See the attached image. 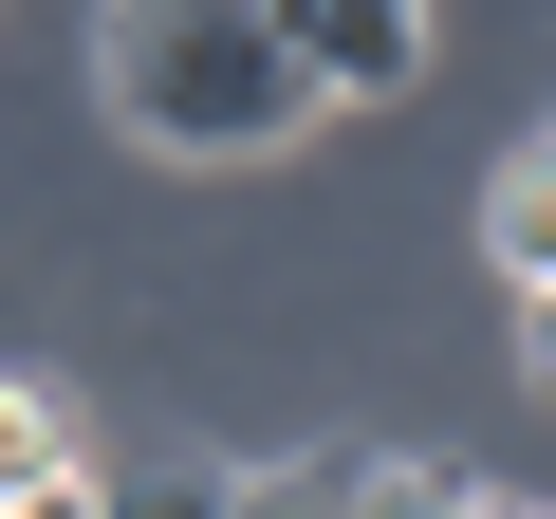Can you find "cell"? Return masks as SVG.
<instances>
[{
    "label": "cell",
    "instance_id": "6da1fadb",
    "mask_svg": "<svg viewBox=\"0 0 556 519\" xmlns=\"http://www.w3.org/2000/svg\"><path fill=\"white\" fill-rule=\"evenodd\" d=\"M93 93L167 167H260V149H298L334 112L260 0H93Z\"/></svg>",
    "mask_w": 556,
    "mask_h": 519
},
{
    "label": "cell",
    "instance_id": "7a4b0ae2",
    "mask_svg": "<svg viewBox=\"0 0 556 519\" xmlns=\"http://www.w3.org/2000/svg\"><path fill=\"white\" fill-rule=\"evenodd\" d=\"M260 20L298 38V75H316L334 112H371V93L427 75V0H260Z\"/></svg>",
    "mask_w": 556,
    "mask_h": 519
},
{
    "label": "cell",
    "instance_id": "3957f363",
    "mask_svg": "<svg viewBox=\"0 0 556 519\" xmlns=\"http://www.w3.org/2000/svg\"><path fill=\"white\" fill-rule=\"evenodd\" d=\"M482 260L519 298H556V130H519L501 167H482Z\"/></svg>",
    "mask_w": 556,
    "mask_h": 519
},
{
    "label": "cell",
    "instance_id": "277c9868",
    "mask_svg": "<svg viewBox=\"0 0 556 519\" xmlns=\"http://www.w3.org/2000/svg\"><path fill=\"white\" fill-rule=\"evenodd\" d=\"M56 482H93V464H75V408L0 371V501H56Z\"/></svg>",
    "mask_w": 556,
    "mask_h": 519
},
{
    "label": "cell",
    "instance_id": "5b68a950",
    "mask_svg": "<svg viewBox=\"0 0 556 519\" xmlns=\"http://www.w3.org/2000/svg\"><path fill=\"white\" fill-rule=\"evenodd\" d=\"M93 519H241V464H112Z\"/></svg>",
    "mask_w": 556,
    "mask_h": 519
},
{
    "label": "cell",
    "instance_id": "8992f818",
    "mask_svg": "<svg viewBox=\"0 0 556 519\" xmlns=\"http://www.w3.org/2000/svg\"><path fill=\"white\" fill-rule=\"evenodd\" d=\"M353 519H519V501H464L445 464H353Z\"/></svg>",
    "mask_w": 556,
    "mask_h": 519
},
{
    "label": "cell",
    "instance_id": "52a82bcc",
    "mask_svg": "<svg viewBox=\"0 0 556 519\" xmlns=\"http://www.w3.org/2000/svg\"><path fill=\"white\" fill-rule=\"evenodd\" d=\"M241 519H353V464H298V482H241Z\"/></svg>",
    "mask_w": 556,
    "mask_h": 519
},
{
    "label": "cell",
    "instance_id": "ba28073f",
    "mask_svg": "<svg viewBox=\"0 0 556 519\" xmlns=\"http://www.w3.org/2000/svg\"><path fill=\"white\" fill-rule=\"evenodd\" d=\"M519 371H538V408H556V298H519Z\"/></svg>",
    "mask_w": 556,
    "mask_h": 519
},
{
    "label": "cell",
    "instance_id": "9c48e42d",
    "mask_svg": "<svg viewBox=\"0 0 556 519\" xmlns=\"http://www.w3.org/2000/svg\"><path fill=\"white\" fill-rule=\"evenodd\" d=\"M0 519H93V482H56V501H0Z\"/></svg>",
    "mask_w": 556,
    "mask_h": 519
},
{
    "label": "cell",
    "instance_id": "30bf717a",
    "mask_svg": "<svg viewBox=\"0 0 556 519\" xmlns=\"http://www.w3.org/2000/svg\"><path fill=\"white\" fill-rule=\"evenodd\" d=\"M519 519H538V501H519Z\"/></svg>",
    "mask_w": 556,
    "mask_h": 519
}]
</instances>
